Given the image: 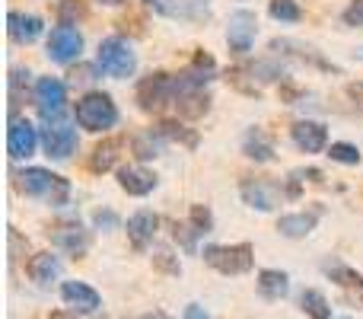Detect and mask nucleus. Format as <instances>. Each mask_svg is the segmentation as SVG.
Wrapping results in <instances>:
<instances>
[{"instance_id":"nucleus-16","label":"nucleus","mask_w":363,"mask_h":319,"mask_svg":"<svg viewBox=\"0 0 363 319\" xmlns=\"http://www.w3.org/2000/svg\"><path fill=\"white\" fill-rule=\"evenodd\" d=\"M160 230V217L153 211H138L128 217V239H131L134 249H147L153 243Z\"/></svg>"},{"instance_id":"nucleus-11","label":"nucleus","mask_w":363,"mask_h":319,"mask_svg":"<svg viewBox=\"0 0 363 319\" xmlns=\"http://www.w3.org/2000/svg\"><path fill=\"white\" fill-rule=\"evenodd\" d=\"M290 138H294V144L300 147L303 153H322V151H328V128L322 125V121H313V119L294 121V128H290Z\"/></svg>"},{"instance_id":"nucleus-22","label":"nucleus","mask_w":363,"mask_h":319,"mask_svg":"<svg viewBox=\"0 0 363 319\" xmlns=\"http://www.w3.org/2000/svg\"><path fill=\"white\" fill-rule=\"evenodd\" d=\"M121 147H125L121 138H108V141H102V144H96L93 157H89V169H93V173H108V169L118 163Z\"/></svg>"},{"instance_id":"nucleus-21","label":"nucleus","mask_w":363,"mask_h":319,"mask_svg":"<svg viewBox=\"0 0 363 319\" xmlns=\"http://www.w3.org/2000/svg\"><path fill=\"white\" fill-rule=\"evenodd\" d=\"M242 153L255 163H268V160H274V144H271V138L262 128H252L242 141Z\"/></svg>"},{"instance_id":"nucleus-36","label":"nucleus","mask_w":363,"mask_h":319,"mask_svg":"<svg viewBox=\"0 0 363 319\" xmlns=\"http://www.w3.org/2000/svg\"><path fill=\"white\" fill-rule=\"evenodd\" d=\"M347 96L363 109V83H347Z\"/></svg>"},{"instance_id":"nucleus-39","label":"nucleus","mask_w":363,"mask_h":319,"mask_svg":"<svg viewBox=\"0 0 363 319\" xmlns=\"http://www.w3.org/2000/svg\"><path fill=\"white\" fill-rule=\"evenodd\" d=\"M354 55H357V58H360V61H363V48H357V51H354Z\"/></svg>"},{"instance_id":"nucleus-17","label":"nucleus","mask_w":363,"mask_h":319,"mask_svg":"<svg viewBox=\"0 0 363 319\" xmlns=\"http://www.w3.org/2000/svg\"><path fill=\"white\" fill-rule=\"evenodd\" d=\"M118 185H121V192L134 195V198H144V195H150L153 188H157V175L144 166H121Z\"/></svg>"},{"instance_id":"nucleus-15","label":"nucleus","mask_w":363,"mask_h":319,"mask_svg":"<svg viewBox=\"0 0 363 319\" xmlns=\"http://www.w3.org/2000/svg\"><path fill=\"white\" fill-rule=\"evenodd\" d=\"M6 23H10V26H6V32H10V38L16 45L38 42V38H42V32H45L42 16H35V13H16V10H13Z\"/></svg>"},{"instance_id":"nucleus-6","label":"nucleus","mask_w":363,"mask_h":319,"mask_svg":"<svg viewBox=\"0 0 363 319\" xmlns=\"http://www.w3.org/2000/svg\"><path fill=\"white\" fill-rule=\"evenodd\" d=\"M172 96H176V77H169L166 70L157 74H147L138 83V102L144 112H160L163 106H169Z\"/></svg>"},{"instance_id":"nucleus-10","label":"nucleus","mask_w":363,"mask_h":319,"mask_svg":"<svg viewBox=\"0 0 363 319\" xmlns=\"http://www.w3.org/2000/svg\"><path fill=\"white\" fill-rule=\"evenodd\" d=\"M239 192H242L245 205L255 207V211H274L277 201L284 198L281 185H274V182H268V179H245L242 185H239Z\"/></svg>"},{"instance_id":"nucleus-37","label":"nucleus","mask_w":363,"mask_h":319,"mask_svg":"<svg viewBox=\"0 0 363 319\" xmlns=\"http://www.w3.org/2000/svg\"><path fill=\"white\" fill-rule=\"evenodd\" d=\"M140 319H169L163 313V310H153V313H147V316H140Z\"/></svg>"},{"instance_id":"nucleus-24","label":"nucleus","mask_w":363,"mask_h":319,"mask_svg":"<svg viewBox=\"0 0 363 319\" xmlns=\"http://www.w3.org/2000/svg\"><path fill=\"white\" fill-rule=\"evenodd\" d=\"M300 307H303V313H306L309 319H332V307H328L325 294H322V291H315V288L303 291V294H300Z\"/></svg>"},{"instance_id":"nucleus-3","label":"nucleus","mask_w":363,"mask_h":319,"mask_svg":"<svg viewBox=\"0 0 363 319\" xmlns=\"http://www.w3.org/2000/svg\"><path fill=\"white\" fill-rule=\"evenodd\" d=\"M96 67L102 70L112 80H128V77L138 70V51L128 38L121 36H108L99 42V51H96Z\"/></svg>"},{"instance_id":"nucleus-23","label":"nucleus","mask_w":363,"mask_h":319,"mask_svg":"<svg viewBox=\"0 0 363 319\" xmlns=\"http://www.w3.org/2000/svg\"><path fill=\"white\" fill-rule=\"evenodd\" d=\"M163 147H166V141L157 134V128H147V131L131 138V151L138 153V160H157Z\"/></svg>"},{"instance_id":"nucleus-38","label":"nucleus","mask_w":363,"mask_h":319,"mask_svg":"<svg viewBox=\"0 0 363 319\" xmlns=\"http://www.w3.org/2000/svg\"><path fill=\"white\" fill-rule=\"evenodd\" d=\"M99 4H106V6H121L125 0H99Z\"/></svg>"},{"instance_id":"nucleus-8","label":"nucleus","mask_w":363,"mask_h":319,"mask_svg":"<svg viewBox=\"0 0 363 319\" xmlns=\"http://www.w3.org/2000/svg\"><path fill=\"white\" fill-rule=\"evenodd\" d=\"M258 36V19L252 10H236L230 13V26H226V45H230L233 55H249L252 45Z\"/></svg>"},{"instance_id":"nucleus-33","label":"nucleus","mask_w":363,"mask_h":319,"mask_svg":"<svg viewBox=\"0 0 363 319\" xmlns=\"http://www.w3.org/2000/svg\"><path fill=\"white\" fill-rule=\"evenodd\" d=\"M93 224L99 227V230H112V227H118V217H115V211H96Z\"/></svg>"},{"instance_id":"nucleus-26","label":"nucleus","mask_w":363,"mask_h":319,"mask_svg":"<svg viewBox=\"0 0 363 319\" xmlns=\"http://www.w3.org/2000/svg\"><path fill=\"white\" fill-rule=\"evenodd\" d=\"M157 134L166 141V144H185V147H198V134L188 131L185 125H179V121H160L157 125Z\"/></svg>"},{"instance_id":"nucleus-14","label":"nucleus","mask_w":363,"mask_h":319,"mask_svg":"<svg viewBox=\"0 0 363 319\" xmlns=\"http://www.w3.org/2000/svg\"><path fill=\"white\" fill-rule=\"evenodd\" d=\"M51 239H55L57 249L70 252V256H83L89 249V230L77 220H67V224H57L51 230Z\"/></svg>"},{"instance_id":"nucleus-29","label":"nucleus","mask_w":363,"mask_h":319,"mask_svg":"<svg viewBox=\"0 0 363 319\" xmlns=\"http://www.w3.org/2000/svg\"><path fill=\"white\" fill-rule=\"evenodd\" d=\"M153 265H157L160 271H166V275H179L182 271L176 252H172L169 246H157V249H153Z\"/></svg>"},{"instance_id":"nucleus-12","label":"nucleus","mask_w":363,"mask_h":319,"mask_svg":"<svg viewBox=\"0 0 363 319\" xmlns=\"http://www.w3.org/2000/svg\"><path fill=\"white\" fill-rule=\"evenodd\" d=\"M77 144H80V141H77V131L70 125H61V121H57V125H48L42 131V147L51 160H67L70 153L77 151Z\"/></svg>"},{"instance_id":"nucleus-18","label":"nucleus","mask_w":363,"mask_h":319,"mask_svg":"<svg viewBox=\"0 0 363 319\" xmlns=\"http://www.w3.org/2000/svg\"><path fill=\"white\" fill-rule=\"evenodd\" d=\"M319 207H313V211H296V214H284L281 220H277V230H281V237L287 239H303L309 237V233L315 230V224H319Z\"/></svg>"},{"instance_id":"nucleus-30","label":"nucleus","mask_w":363,"mask_h":319,"mask_svg":"<svg viewBox=\"0 0 363 319\" xmlns=\"http://www.w3.org/2000/svg\"><path fill=\"white\" fill-rule=\"evenodd\" d=\"M172 237H176L188 252H194V243H198L201 233H198V227H194V224H176V227H172Z\"/></svg>"},{"instance_id":"nucleus-35","label":"nucleus","mask_w":363,"mask_h":319,"mask_svg":"<svg viewBox=\"0 0 363 319\" xmlns=\"http://www.w3.org/2000/svg\"><path fill=\"white\" fill-rule=\"evenodd\" d=\"M182 319H211L204 313V307H198V303H188L185 313H182Z\"/></svg>"},{"instance_id":"nucleus-28","label":"nucleus","mask_w":363,"mask_h":319,"mask_svg":"<svg viewBox=\"0 0 363 319\" xmlns=\"http://www.w3.org/2000/svg\"><path fill=\"white\" fill-rule=\"evenodd\" d=\"M328 157H332L335 163H345V166H357V163L363 160L357 147H354V144H345V141H335V144L328 147Z\"/></svg>"},{"instance_id":"nucleus-13","label":"nucleus","mask_w":363,"mask_h":319,"mask_svg":"<svg viewBox=\"0 0 363 319\" xmlns=\"http://www.w3.org/2000/svg\"><path fill=\"white\" fill-rule=\"evenodd\" d=\"M61 301L67 303L74 313H96V310L102 307L99 291L89 288V284H83V281H64L61 284Z\"/></svg>"},{"instance_id":"nucleus-31","label":"nucleus","mask_w":363,"mask_h":319,"mask_svg":"<svg viewBox=\"0 0 363 319\" xmlns=\"http://www.w3.org/2000/svg\"><path fill=\"white\" fill-rule=\"evenodd\" d=\"M188 217H191V224L198 227V233H207V230H211V227H213V217H211V211H207L204 205H194Z\"/></svg>"},{"instance_id":"nucleus-19","label":"nucleus","mask_w":363,"mask_h":319,"mask_svg":"<svg viewBox=\"0 0 363 319\" xmlns=\"http://www.w3.org/2000/svg\"><path fill=\"white\" fill-rule=\"evenodd\" d=\"M26 271H29V278L38 288H48L51 281L61 278V259H57L55 252H35V256L29 259V265H26Z\"/></svg>"},{"instance_id":"nucleus-25","label":"nucleus","mask_w":363,"mask_h":319,"mask_svg":"<svg viewBox=\"0 0 363 319\" xmlns=\"http://www.w3.org/2000/svg\"><path fill=\"white\" fill-rule=\"evenodd\" d=\"M325 275L332 278V281H338L341 288L357 291V294L363 297V275H360V271L347 269V265H341V262H325Z\"/></svg>"},{"instance_id":"nucleus-4","label":"nucleus","mask_w":363,"mask_h":319,"mask_svg":"<svg viewBox=\"0 0 363 319\" xmlns=\"http://www.w3.org/2000/svg\"><path fill=\"white\" fill-rule=\"evenodd\" d=\"M204 262L217 269L220 275H245L255 265V246L252 243H233V246H204Z\"/></svg>"},{"instance_id":"nucleus-9","label":"nucleus","mask_w":363,"mask_h":319,"mask_svg":"<svg viewBox=\"0 0 363 319\" xmlns=\"http://www.w3.org/2000/svg\"><path fill=\"white\" fill-rule=\"evenodd\" d=\"M42 138L32 128L29 119H10V131H6V151H10L13 160H29L32 153L38 151Z\"/></svg>"},{"instance_id":"nucleus-32","label":"nucleus","mask_w":363,"mask_h":319,"mask_svg":"<svg viewBox=\"0 0 363 319\" xmlns=\"http://www.w3.org/2000/svg\"><path fill=\"white\" fill-rule=\"evenodd\" d=\"M341 19H345V26H363V0H351Z\"/></svg>"},{"instance_id":"nucleus-1","label":"nucleus","mask_w":363,"mask_h":319,"mask_svg":"<svg viewBox=\"0 0 363 319\" xmlns=\"http://www.w3.org/2000/svg\"><path fill=\"white\" fill-rule=\"evenodd\" d=\"M13 182L23 195L29 198H38L51 207H64L70 198V182L64 175L51 173V169H42V166H26L19 173H13Z\"/></svg>"},{"instance_id":"nucleus-20","label":"nucleus","mask_w":363,"mask_h":319,"mask_svg":"<svg viewBox=\"0 0 363 319\" xmlns=\"http://www.w3.org/2000/svg\"><path fill=\"white\" fill-rule=\"evenodd\" d=\"M258 291H262V297H268V301H281V297H287L290 294L287 271H277V269L258 271Z\"/></svg>"},{"instance_id":"nucleus-7","label":"nucleus","mask_w":363,"mask_h":319,"mask_svg":"<svg viewBox=\"0 0 363 319\" xmlns=\"http://www.w3.org/2000/svg\"><path fill=\"white\" fill-rule=\"evenodd\" d=\"M83 55V36L74 23H57L48 36V58L55 64H74Z\"/></svg>"},{"instance_id":"nucleus-2","label":"nucleus","mask_w":363,"mask_h":319,"mask_svg":"<svg viewBox=\"0 0 363 319\" xmlns=\"http://www.w3.org/2000/svg\"><path fill=\"white\" fill-rule=\"evenodd\" d=\"M77 125L86 128V131H108V128L118 125V106H115V99L108 93H102V90H89V93H83L80 99H77Z\"/></svg>"},{"instance_id":"nucleus-34","label":"nucleus","mask_w":363,"mask_h":319,"mask_svg":"<svg viewBox=\"0 0 363 319\" xmlns=\"http://www.w3.org/2000/svg\"><path fill=\"white\" fill-rule=\"evenodd\" d=\"M147 4H150L153 6V10H157V13H163V16H176V6H172L169 4V0H147Z\"/></svg>"},{"instance_id":"nucleus-27","label":"nucleus","mask_w":363,"mask_h":319,"mask_svg":"<svg viewBox=\"0 0 363 319\" xmlns=\"http://www.w3.org/2000/svg\"><path fill=\"white\" fill-rule=\"evenodd\" d=\"M268 13L277 23H300L303 19V10L296 0H268Z\"/></svg>"},{"instance_id":"nucleus-40","label":"nucleus","mask_w":363,"mask_h":319,"mask_svg":"<svg viewBox=\"0 0 363 319\" xmlns=\"http://www.w3.org/2000/svg\"><path fill=\"white\" fill-rule=\"evenodd\" d=\"M341 319H351V316H341Z\"/></svg>"},{"instance_id":"nucleus-5","label":"nucleus","mask_w":363,"mask_h":319,"mask_svg":"<svg viewBox=\"0 0 363 319\" xmlns=\"http://www.w3.org/2000/svg\"><path fill=\"white\" fill-rule=\"evenodd\" d=\"M32 99H35V112L48 125H57L61 115L67 112V87L57 77H38L35 90H32Z\"/></svg>"}]
</instances>
